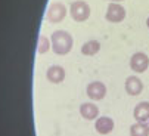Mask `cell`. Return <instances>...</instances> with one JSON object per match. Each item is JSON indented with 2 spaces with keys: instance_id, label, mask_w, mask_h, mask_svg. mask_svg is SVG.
Wrapping results in <instances>:
<instances>
[{
  "instance_id": "obj_1",
  "label": "cell",
  "mask_w": 149,
  "mask_h": 136,
  "mask_svg": "<svg viewBox=\"0 0 149 136\" xmlns=\"http://www.w3.org/2000/svg\"><path fill=\"white\" fill-rule=\"evenodd\" d=\"M50 40H52V49L56 55H67L72 49L74 44L72 36L63 30H56L52 34Z\"/></svg>"
},
{
  "instance_id": "obj_2",
  "label": "cell",
  "mask_w": 149,
  "mask_h": 136,
  "mask_svg": "<svg viewBox=\"0 0 149 136\" xmlns=\"http://www.w3.org/2000/svg\"><path fill=\"white\" fill-rule=\"evenodd\" d=\"M71 16L77 22L86 21L90 16V6L86 2H83V0H77V2L71 5Z\"/></svg>"
},
{
  "instance_id": "obj_3",
  "label": "cell",
  "mask_w": 149,
  "mask_h": 136,
  "mask_svg": "<svg viewBox=\"0 0 149 136\" xmlns=\"http://www.w3.org/2000/svg\"><path fill=\"white\" fill-rule=\"evenodd\" d=\"M130 68L136 73H145L149 68V58L143 52H136L130 59Z\"/></svg>"
},
{
  "instance_id": "obj_4",
  "label": "cell",
  "mask_w": 149,
  "mask_h": 136,
  "mask_svg": "<svg viewBox=\"0 0 149 136\" xmlns=\"http://www.w3.org/2000/svg\"><path fill=\"white\" fill-rule=\"evenodd\" d=\"M67 15V8L63 6L62 3H52L47 9V19L50 22H53V24H56V22H61L63 18H65Z\"/></svg>"
},
{
  "instance_id": "obj_5",
  "label": "cell",
  "mask_w": 149,
  "mask_h": 136,
  "mask_svg": "<svg viewBox=\"0 0 149 136\" xmlns=\"http://www.w3.org/2000/svg\"><path fill=\"white\" fill-rule=\"evenodd\" d=\"M86 92H87V96L93 101H100L105 98L106 95V86L102 83V81H92L87 89H86Z\"/></svg>"
},
{
  "instance_id": "obj_6",
  "label": "cell",
  "mask_w": 149,
  "mask_h": 136,
  "mask_svg": "<svg viewBox=\"0 0 149 136\" xmlns=\"http://www.w3.org/2000/svg\"><path fill=\"white\" fill-rule=\"evenodd\" d=\"M105 18H106V21H109V22H121L125 18V9L121 5H118V3H111L108 6V11H106Z\"/></svg>"
},
{
  "instance_id": "obj_7",
  "label": "cell",
  "mask_w": 149,
  "mask_h": 136,
  "mask_svg": "<svg viewBox=\"0 0 149 136\" xmlns=\"http://www.w3.org/2000/svg\"><path fill=\"white\" fill-rule=\"evenodd\" d=\"M125 90H127V93L132 95V96H137L140 95V92L143 90V83L139 77L136 76H132L125 80Z\"/></svg>"
},
{
  "instance_id": "obj_8",
  "label": "cell",
  "mask_w": 149,
  "mask_h": 136,
  "mask_svg": "<svg viewBox=\"0 0 149 136\" xmlns=\"http://www.w3.org/2000/svg\"><path fill=\"white\" fill-rule=\"evenodd\" d=\"M133 117L139 123H148L149 121V102H140L134 107Z\"/></svg>"
},
{
  "instance_id": "obj_9",
  "label": "cell",
  "mask_w": 149,
  "mask_h": 136,
  "mask_svg": "<svg viewBox=\"0 0 149 136\" xmlns=\"http://www.w3.org/2000/svg\"><path fill=\"white\" fill-rule=\"evenodd\" d=\"M46 77L50 83H62L65 79V70L61 65H52L46 73Z\"/></svg>"
},
{
  "instance_id": "obj_10",
  "label": "cell",
  "mask_w": 149,
  "mask_h": 136,
  "mask_svg": "<svg viewBox=\"0 0 149 136\" xmlns=\"http://www.w3.org/2000/svg\"><path fill=\"white\" fill-rule=\"evenodd\" d=\"M95 127H96V132H97V133H100V135H108V133H111L112 129H114V120H112L111 117H99V118L96 120Z\"/></svg>"
},
{
  "instance_id": "obj_11",
  "label": "cell",
  "mask_w": 149,
  "mask_h": 136,
  "mask_svg": "<svg viewBox=\"0 0 149 136\" xmlns=\"http://www.w3.org/2000/svg\"><path fill=\"white\" fill-rule=\"evenodd\" d=\"M80 114L86 120H95L99 116V108L92 102H84L80 107Z\"/></svg>"
},
{
  "instance_id": "obj_12",
  "label": "cell",
  "mask_w": 149,
  "mask_h": 136,
  "mask_svg": "<svg viewBox=\"0 0 149 136\" xmlns=\"http://www.w3.org/2000/svg\"><path fill=\"white\" fill-rule=\"evenodd\" d=\"M99 49H100V43L97 40H89L81 46V53L86 56H93L99 52Z\"/></svg>"
},
{
  "instance_id": "obj_13",
  "label": "cell",
  "mask_w": 149,
  "mask_h": 136,
  "mask_svg": "<svg viewBox=\"0 0 149 136\" xmlns=\"http://www.w3.org/2000/svg\"><path fill=\"white\" fill-rule=\"evenodd\" d=\"M132 136H149V124L148 123H136L130 127Z\"/></svg>"
},
{
  "instance_id": "obj_14",
  "label": "cell",
  "mask_w": 149,
  "mask_h": 136,
  "mask_svg": "<svg viewBox=\"0 0 149 136\" xmlns=\"http://www.w3.org/2000/svg\"><path fill=\"white\" fill-rule=\"evenodd\" d=\"M50 46H52V44H49V39L46 36H40L38 44H37V52L38 53H46Z\"/></svg>"
},
{
  "instance_id": "obj_15",
  "label": "cell",
  "mask_w": 149,
  "mask_h": 136,
  "mask_svg": "<svg viewBox=\"0 0 149 136\" xmlns=\"http://www.w3.org/2000/svg\"><path fill=\"white\" fill-rule=\"evenodd\" d=\"M146 25H148V28H149V18L146 19Z\"/></svg>"
},
{
  "instance_id": "obj_16",
  "label": "cell",
  "mask_w": 149,
  "mask_h": 136,
  "mask_svg": "<svg viewBox=\"0 0 149 136\" xmlns=\"http://www.w3.org/2000/svg\"><path fill=\"white\" fill-rule=\"evenodd\" d=\"M112 2H121V0H112Z\"/></svg>"
}]
</instances>
